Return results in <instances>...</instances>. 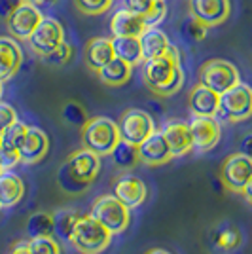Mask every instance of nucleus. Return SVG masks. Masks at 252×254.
<instances>
[{
    "mask_svg": "<svg viewBox=\"0 0 252 254\" xmlns=\"http://www.w3.org/2000/svg\"><path fill=\"white\" fill-rule=\"evenodd\" d=\"M144 84L158 97H171L184 84V72L180 66V55L175 46H171L163 55L148 59L144 64Z\"/></svg>",
    "mask_w": 252,
    "mask_h": 254,
    "instance_id": "nucleus-1",
    "label": "nucleus"
},
{
    "mask_svg": "<svg viewBox=\"0 0 252 254\" xmlns=\"http://www.w3.org/2000/svg\"><path fill=\"white\" fill-rule=\"evenodd\" d=\"M99 173H101V156H97L87 148H80L72 152L63 163L59 171V182L63 188L72 184L78 188V191H82L97 179Z\"/></svg>",
    "mask_w": 252,
    "mask_h": 254,
    "instance_id": "nucleus-2",
    "label": "nucleus"
},
{
    "mask_svg": "<svg viewBox=\"0 0 252 254\" xmlns=\"http://www.w3.org/2000/svg\"><path fill=\"white\" fill-rule=\"evenodd\" d=\"M82 142L84 148L91 150L101 158L110 156L116 144L120 142L118 124L105 116L87 118V122L82 127Z\"/></svg>",
    "mask_w": 252,
    "mask_h": 254,
    "instance_id": "nucleus-3",
    "label": "nucleus"
},
{
    "mask_svg": "<svg viewBox=\"0 0 252 254\" xmlns=\"http://www.w3.org/2000/svg\"><path fill=\"white\" fill-rule=\"evenodd\" d=\"M112 241V233L101 222H97L91 214L78 216L74 224L70 245L80 254H99L103 253Z\"/></svg>",
    "mask_w": 252,
    "mask_h": 254,
    "instance_id": "nucleus-4",
    "label": "nucleus"
},
{
    "mask_svg": "<svg viewBox=\"0 0 252 254\" xmlns=\"http://www.w3.org/2000/svg\"><path fill=\"white\" fill-rule=\"evenodd\" d=\"M252 116V87L247 84H239L230 87L220 95L216 120L222 122H245Z\"/></svg>",
    "mask_w": 252,
    "mask_h": 254,
    "instance_id": "nucleus-5",
    "label": "nucleus"
},
{
    "mask_svg": "<svg viewBox=\"0 0 252 254\" xmlns=\"http://www.w3.org/2000/svg\"><path fill=\"white\" fill-rule=\"evenodd\" d=\"M97 222H101L112 235L124 233L129 228L131 214L124 203L120 201L116 195H101L97 197L91 205V212Z\"/></svg>",
    "mask_w": 252,
    "mask_h": 254,
    "instance_id": "nucleus-6",
    "label": "nucleus"
},
{
    "mask_svg": "<svg viewBox=\"0 0 252 254\" xmlns=\"http://www.w3.org/2000/svg\"><path fill=\"white\" fill-rule=\"evenodd\" d=\"M197 76H199L201 85L216 91L218 95H222L224 91H228L230 87L241 82L237 66L230 61H224V59H209L207 63L201 64Z\"/></svg>",
    "mask_w": 252,
    "mask_h": 254,
    "instance_id": "nucleus-7",
    "label": "nucleus"
},
{
    "mask_svg": "<svg viewBox=\"0 0 252 254\" xmlns=\"http://www.w3.org/2000/svg\"><path fill=\"white\" fill-rule=\"evenodd\" d=\"M116 124H118V131H120V140L131 142L135 146L144 142L156 131L154 120L150 118L148 112L140 110V108H127Z\"/></svg>",
    "mask_w": 252,
    "mask_h": 254,
    "instance_id": "nucleus-8",
    "label": "nucleus"
},
{
    "mask_svg": "<svg viewBox=\"0 0 252 254\" xmlns=\"http://www.w3.org/2000/svg\"><path fill=\"white\" fill-rule=\"evenodd\" d=\"M220 179L226 190L233 193H243V190L252 180V158L241 152L230 154L222 163Z\"/></svg>",
    "mask_w": 252,
    "mask_h": 254,
    "instance_id": "nucleus-9",
    "label": "nucleus"
},
{
    "mask_svg": "<svg viewBox=\"0 0 252 254\" xmlns=\"http://www.w3.org/2000/svg\"><path fill=\"white\" fill-rule=\"evenodd\" d=\"M27 42H29L32 52L36 53V55H40V57H44V55L52 53L61 42H64L63 25L57 19H53V17H44L40 25L29 36Z\"/></svg>",
    "mask_w": 252,
    "mask_h": 254,
    "instance_id": "nucleus-10",
    "label": "nucleus"
},
{
    "mask_svg": "<svg viewBox=\"0 0 252 254\" xmlns=\"http://www.w3.org/2000/svg\"><path fill=\"white\" fill-rule=\"evenodd\" d=\"M44 19V13L40 11V8L36 4L25 2L17 6V10L11 13L10 17L6 19V27L13 38L17 40H29L34 29L40 25V21Z\"/></svg>",
    "mask_w": 252,
    "mask_h": 254,
    "instance_id": "nucleus-11",
    "label": "nucleus"
},
{
    "mask_svg": "<svg viewBox=\"0 0 252 254\" xmlns=\"http://www.w3.org/2000/svg\"><path fill=\"white\" fill-rule=\"evenodd\" d=\"M189 13L207 29L218 27L230 17V0H189Z\"/></svg>",
    "mask_w": 252,
    "mask_h": 254,
    "instance_id": "nucleus-12",
    "label": "nucleus"
},
{
    "mask_svg": "<svg viewBox=\"0 0 252 254\" xmlns=\"http://www.w3.org/2000/svg\"><path fill=\"white\" fill-rule=\"evenodd\" d=\"M114 195L131 211L146 199V184L138 177H135L133 173H122L114 180Z\"/></svg>",
    "mask_w": 252,
    "mask_h": 254,
    "instance_id": "nucleus-13",
    "label": "nucleus"
},
{
    "mask_svg": "<svg viewBox=\"0 0 252 254\" xmlns=\"http://www.w3.org/2000/svg\"><path fill=\"white\" fill-rule=\"evenodd\" d=\"M138 158H140V163H144L148 167L165 165L171 159H175L161 131H154L144 142L138 144Z\"/></svg>",
    "mask_w": 252,
    "mask_h": 254,
    "instance_id": "nucleus-14",
    "label": "nucleus"
},
{
    "mask_svg": "<svg viewBox=\"0 0 252 254\" xmlns=\"http://www.w3.org/2000/svg\"><path fill=\"white\" fill-rule=\"evenodd\" d=\"M189 133L193 140V148L210 150L216 146V142L220 140V122L216 118H195L189 124Z\"/></svg>",
    "mask_w": 252,
    "mask_h": 254,
    "instance_id": "nucleus-15",
    "label": "nucleus"
},
{
    "mask_svg": "<svg viewBox=\"0 0 252 254\" xmlns=\"http://www.w3.org/2000/svg\"><path fill=\"white\" fill-rule=\"evenodd\" d=\"M50 150V138L44 133L40 127H31L27 129V135L23 138L21 146H19V159L21 163H38L40 159L46 158Z\"/></svg>",
    "mask_w": 252,
    "mask_h": 254,
    "instance_id": "nucleus-16",
    "label": "nucleus"
},
{
    "mask_svg": "<svg viewBox=\"0 0 252 254\" xmlns=\"http://www.w3.org/2000/svg\"><path fill=\"white\" fill-rule=\"evenodd\" d=\"M23 63V52L15 38L0 36V80L6 82L17 74Z\"/></svg>",
    "mask_w": 252,
    "mask_h": 254,
    "instance_id": "nucleus-17",
    "label": "nucleus"
},
{
    "mask_svg": "<svg viewBox=\"0 0 252 254\" xmlns=\"http://www.w3.org/2000/svg\"><path fill=\"white\" fill-rule=\"evenodd\" d=\"M163 137L167 140L169 148L173 158H182L186 156L189 150L193 148V140H191V133H189V124L184 122H169L163 127Z\"/></svg>",
    "mask_w": 252,
    "mask_h": 254,
    "instance_id": "nucleus-18",
    "label": "nucleus"
},
{
    "mask_svg": "<svg viewBox=\"0 0 252 254\" xmlns=\"http://www.w3.org/2000/svg\"><path fill=\"white\" fill-rule=\"evenodd\" d=\"M220 95L205 85L197 84L189 93V110L195 118H216Z\"/></svg>",
    "mask_w": 252,
    "mask_h": 254,
    "instance_id": "nucleus-19",
    "label": "nucleus"
},
{
    "mask_svg": "<svg viewBox=\"0 0 252 254\" xmlns=\"http://www.w3.org/2000/svg\"><path fill=\"white\" fill-rule=\"evenodd\" d=\"M110 59H114L112 38L95 36L85 46V66L93 72H99Z\"/></svg>",
    "mask_w": 252,
    "mask_h": 254,
    "instance_id": "nucleus-20",
    "label": "nucleus"
},
{
    "mask_svg": "<svg viewBox=\"0 0 252 254\" xmlns=\"http://www.w3.org/2000/svg\"><path fill=\"white\" fill-rule=\"evenodd\" d=\"M140 42V52H142V59H154L158 55H163L171 48L167 34L161 31L159 27H146L142 34L138 36Z\"/></svg>",
    "mask_w": 252,
    "mask_h": 254,
    "instance_id": "nucleus-21",
    "label": "nucleus"
},
{
    "mask_svg": "<svg viewBox=\"0 0 252 254\" xmlns=\"http://www.w3.org/2000/svg\"><path fill=\"white\" fill-rule=\"evenodd\" d=\"M146 29V25L142 21V17L133 13L129 10L116 11L110 19V32L112 36H140L142 31Z\"/></svg>",
    "mask_w": 252,
    "mask_h": 254,
    "instance_id": "nucleus-22",
    "label": "nucleus"
},
{
    "mask_svg": "<svg viewBox=\"0 0 252 254\" xmlns=\"http://www.w3.org/2000/svg\"><path fill=\"white\" fill-rule=\"evenodd\" d=\"M131 72H133L131 64L122 61L120 57H114L97 72V76H99L101 84L108 85V87H120L131 80Z\"/></svg>",
    "mask_w": 252,
    "mask_h": 254,
    "instance_id": "nucleus-23",
    "label": "nucleus"
},
{
    "mask_svg": "<svg viewBox=\"0 0 252 254\" xmlns=\"http://www.w3.org/2000/svg\"><path fill=\"white\" fill-rule=\"evenodd\" d=\"M25 184L15 173L4 171L0 175V207H13L23 199Z\"/></svg>",
    "mask_w": 252,
    "mask_h": 254,
    "instance_id": "nucleus-24",
    "label": "nucleus"
},
{
    "mask_svg": "<svg viewBox=\"0 0 252 254\" xmlns=\"http://www.w3.org/2000/svg\"><path fill=\"white\" fill-rule=\"evenodd\" d=\"M112 48H114V57H120L131 66H137L144 61L138 36H112Z\"/></svg>",
    "mask_w": 252,
    "mask_h": 254,
    "instance_id": "nucleus-25",
    "label": "nucleus"
},
{
    "mask_svg": "<svg viewBox=\"0 0 252 254\" xmlns=\"http://www.w3.org/2000/svg\"><path fill=\"white\" fill-rule=\"evenodd\" d=\"M112 161L118 169L129 171L133 169L137 163H140V158H138V146L131 144V142H126V140H120L116 144V148L112 150Z\"/></svg>",
    "mask_w": 252,
    "mask_h": 254,
    "instance_id": "nucleus-26",
    "label": "nucleus"
},
{
    "mask_svg": "<svg viewBox=\"0 0 252 254\" xmlns=\"http://www.w3.org/2000/svg\"><path fill=\"white\" fill-rule=\"evenodd\" d=\"M243 237L239 228L231 226V224H222L212 232V243L220 251H235L241 245Z\"/></svg>",
    "mask_w": 252,
    "mask_h": 254,
    "instance_id": "nucleus-27",
    "label": "nucleus"
},
{
    "mask_svg": "<svg viewBox=\"0 0 252 254\" xmlns=\"http://www.w3.org/2000/svg\"><path fill=\"white\" fill-rule=\"evenodd\" d=\"M25 232L29 235V239L53 235V212L40 211L31 214L27 224H25Z\"/></svg>",
    "mask_w": 252,
    "mask_h": 254,
    "instance_id": "nucleus-28",
    "label": "nucleus"
},
{
    "mask_svg": "<svg viewBox=\"0 0 252 254\" xmlns=\"http://www.w3.org/2000/svg\"><path fill=\"white\" fill-rule=\"evenodd\" d=\"M80 214H76L74 211H57L53 214V237H59L66 243H70V235H72L74 224L78 220Z\"/></svg>",
    "mask_w": 252,
    "mask_h": 254,
    "instance_id": "nucleus-29",
    "label": "nucleus"
},
{
    "mask_svg": "<svg viewBox=\"0 0 252 254\" xmlns=\"http://www.w3.org/2000/svg\"><path fill=\"white\" fill-rule=\"evenodd\" d=\"M27 129H29V126L19 122V120H17L15 124H11L10 127H6V129L0 133V148L17 152L19 146H21L23 138L27 135Z\"/></svg>",
    "mask_w": 252,
    "mask_h": 254,
    "instance_id": "nucleus-30",
    "label": "nucleus"
},
{
    "mask_svg": "<svg viewBox=\"0 0 252 254\" xmlns=\"http://www.w3.org/2000/svg\"><path fill=\"white\" fill-rule=\"evenodd\" d=\"M207 27L199 21V19H195L191 13H189L188 17H184V21L180 23V36L186 40V42H201L205 36H207Z\"/></svg>",
    "mask_w": 252,
    "mask_h": 254,
    "instance_id": "nucleus-31",
    "label": "nucleus"
},
{
    "mask_svg": "<svg viewBox=\"0 0 252 254\" xmlns=\"http://www.w3.org/2000/svg\"><path fill=\"white\" fill-rule=\"evenodd\" d=\"M27 253L29 254H61L59 241L48 235V237H32L27 241Z\"/></svg>",
    "mask_w": 252,
    "mask_h": 254,
    "instance_id": "nucleus-32",
    "label": "nucleus"
},
{
    "mask_svg": "<svg viewBox=\"0 0 252 254\" xmlns=\"http://www.w3.org/2000/svg\"><path fill=\"white\" fill-rule=\"evenodd\" d=\"M61 116L66 124H70L74 127H84V124L87 122V112H85V108L80 103H76V101H68V103H64L63 110H61Z\"/></svg>",
    "mask_w": 252,
    "mask_h": 254,
    "instance_id": "nucleus-33",
    "label": "nucleus"
},
{
    "mask_svg": "<svg viewBox=\"0 0 252 254\" xmlns=\"http://www.w3.org/2000/svg\"><path fill=\"white\" fill-rule=\"evenodd\" d=\"M70 57H72V46L68 42H61L52 53L44 55L40 59L46 64H50V66H63V64H66L70 61Z\"/></svg>",
    "mask_w": 252,
    "mask_h": 254,
    "instance_id": "nucleus-34",
    "label": "nucleus"
},
{
    "mask_svg": "<svg viewBox=\"0 0 252 254\" xmlns=\"http://www.w3.org/2000/svg\"><path fill=\"white\" fill-rule=\"evenodd\" d=\"M74 4L85 15H101L110 10L112 0H74Z\"/></svg>",
    "mask_w": 252,
    "mask_h": 254,
    "instance_id": "nucleus-35",
    "label": "nucleus"
},
{
    "mask_svg": "<svg viewBox=\"0 0 252 254\" xmlns=\"http://www.w3.org/2000/svg\"><path fill=\"white\" fill-rule=\"evenodd\" d=\"M165 15H167V6H165V0H158L156 2V6L152 8V11L142 17V21L146 27H158L159 23L165 19Z\"/></svg>",
    "mask_w": 252,
    "mask_h": 254,
    "instance_id": "nucleus-36",
    "label": "nucleus"
},
{
    "mask_svg": "<svg viewBox=\"0 0 252 254\" xmlns=\"http://www.w3.org/2000/svg\"><path fill=\"white\" fill-rule=\"evenodd\" d=\"M156 2L158 0H124V8L133 11V13H137L140 17H144V15H148L152 11V8L156 6Z\"/></svg>",
    "mask_w": 252,
    "mask_h": 254,
    "instance_id": "nucleus-37",
    "label": "nucleus"
},
{
    "mask_svg": "<svg viewBox=\"0 0 252 254\" xmlns=\"http://www.w3.org/2000/svg\"><path fill=\"white\" fill-rule=\"evenodd\" d=\"M15 122H17V112L13 110V106L0 101V133L6 127H10L11 124H15Z\"/></svg>",
    "mask_w": 252,
    "mask_h": 254,
    "instance_id": "nucleus-38",
    "label": "nucleus"
},
{
    "mask_svg": "<svg viewBox=\"0 0 252 254\" xmlns=\"http://www.w3.org/2000/svg\"><path fill=\"white\" fill-rule=\"evenodd\" d=\"M19 161H21V159H19V152L0 148V165L4 167V171H10L11 167H15Z\"/></svg>",
    "mask_w": 252,
    "mask_h": 254,
    "instance_id": "nucleus-39",
    "label": "nucleus"
},
{
    "mask_svg": "<svg viewBox=\"0 0 252 254\" xmlns=\"http://www.w3.org/2000/svg\"><path fill=\"white\" fill-rule=\"evenodd\" d=\"M23 0H0V19H8Z\"/></svg>",
    "mask_w": 252,
    "mask_h": 254,
    "instance_id": "nucleus-40",
    "label": "nucleus"
},
{
    "mask_svg": "<svg viewBox=\"0 0 252 254\" xmlns=\"http://www.w3.org/2000/svg\"><path fill=\"white\" fill-rule=\"evenodd\" d=\"M239 152L245 154V156H249V158H252V133H249V135H245V137H243Z\"/></svg>",
    "mask_w": 252,
    "mask_h": 254,
    "instance_id": "nucleus-41",
    "label": "nucleus"
},
{
    "mask_svg": "<svg viewBox=\"0 0 252 254\" xmlns=\"http://www.w3.org/2000/svg\"><path fill=\"white\" fill-rule=\"evenodd\" d=\"M11 254H29V253H27V241H19V243L13 245Z\"/></svg>",
    "mask_w": 252,
    "mask_h": 254,
    "instance_id": "nucleus-42",
    "label": "nucleus"
},
{
    "mask_svg": "<svg viewBox=\"0 0 252 254\" xmlns=\"http://www.w3.org/2000/svg\"><path fill=\"white\" fill-rule=\"evenodd\" d=\"M243 195H245V199H247V201H249L252 205V180L249 182V186H247V188L243 190Z\"/></svg>",
    "mask_w": 252,
    "mask_h": 254,
    "instance_id": "nucleus-43",
    "label": "nucleus"
},
{
    "mask_svg": "<svg viewBox=\"0 0 252 254\" xmlns=\"http://www.w3.org/2000/svg\"><path fill=\"white\" fill-rule=\"evenodd\" d=\"M146 254H171V253L163 251V249H152V251H148Z\"/></svg>",
    "mask_w": 252,
    "mask_h": 254,
    "instance_id": "nucleus-44",
    "label": "nucleus"
},
{
    "mask_svg": "<svg viewBox=\"0 0 252 254\" xmlns=\"http://www.w3.org/2000/svg\"><path fill=\"white\" fill-rule=\"evenodd\" d=\"M25 2H31V4H36V6H40V4H44L46 0H25Z\"/></svg>",
    "mask_w": 252,
    "mask_h": 254,
    "instance_id": "nucleus-45",
    "label": "nucleus"
},
{
    "mask_svg": "<svg viewBox=\"0 0 252 254\" xmlns=\"http://www.w3.org/2000/svg\"><path fill=\"white\" fill-rule=\"evenodd\" d=\"M2 89H4V82L0 80V97H2Z\"/></svg>",
    "mask_w": 252,
    "mask_h": 254,
    "instance_id": "nucleus-46",
    "label": "nucleus"
},
{
    "mask_svg": "<svg viewBox=\"0 0 252 254\" xmlns=\"http://www.w3.org/2000/svg\"><path fill=\"white\" fill-rule=\"evenodd\" d=\"M2 173H4V167H2V165H0V175H2Z\"/></svg>",
    "mask_w": 252,
    "mask_h": 254,
    "instance_id": "nucleus-47",
    "label": "nucleus"
},
{
    "mask_svg": "<svg viewBox=\"0 0 252 254\" xmlns=\"http://www.w3.org/2000/svg\"><path fill=\"white\" fill-rule=\"evenodd\" d=\"M0 209H2V207H0Z\"/></svg>",
    "mask_w": 252,
    "mask_h": 254,
    "instance_id": "nucleus-48",
    "label": "nucleus"
}]
</instances>
